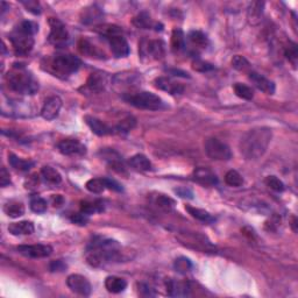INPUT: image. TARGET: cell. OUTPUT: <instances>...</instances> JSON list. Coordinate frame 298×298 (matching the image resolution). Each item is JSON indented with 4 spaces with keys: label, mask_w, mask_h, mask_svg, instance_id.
<instances>
[{
    "label": "cell",
    "mask_w": 298,
    "mask_h": 298,
    "mask_svg": "<svg viewBox=\"0 0 298 298\" xmlns=\"http://www.w3.org/2000/svg\"><path fill=\"white\" fill-rule=\"evenodd\" d=\"M205 153L211 160L214 161H229L232 157L231 148L225 142L219 139L210 138L204 144Z\"/></svg>",
    "instance_id": "8"
},
{
    "label": "cell",
    "mask_w": 298,
    "mask_h": 298,
    "mask_svg": "<svg viewBox=\"0 0 298 298\" xmlns=\"http://www.w3.org/2000/svg\"><path fill=\"white\" fill-rule=\"evenodd\" d=\"M129 105L136 108L149 109V111H159L164 107V102L159 96L148 91H140V92H127L123 96Z\"/></svg>",
    "instance_id": "6"
},
{
    "label": "cell",
    "mask_w": 298,
    "mask_h": 298,
    "mask_svg": "<svg viewBox=\"0 0 298 298\" xmlns=\"http://www.w3.org/2000/svg\"><path fill=\"white\" fill-rule=\"evenodd\" d=\"M39 184H40V177H39L38 174L30 175L29 177L25 181V188L29 190L36 189Z\"/></svg>",
    "instance_id": "48"
},
{
    "label": "cell",
    "mask_w": 298,
    "mask_h": 298,
    "mask_svg": "<svg viewBox=\"0 0 298 298\" xmlns=\"http://www.w3.org/2000/svg\"><path fill=\"white\" fill-rule=\"evenodd\" d=\"M284 56L287 57L289 62L293 64L294 68H296L297 60H298V48L297 44L293 41H289L288 44L284 48Z\"/></svg>",
    "instance_id": "39"
},
{
    "label": "cell",
    "mask_w": 298,
    "mask_h": 298,
    "mask_svg": "<svg viewBox=\"0 0 298 298\" xmlns=\"http://www.w3.org/2000/svg\"><path fill=\"white\" fill-rule=\"evenodd\" d=\"M249 80L255 85V87L267 95H274L275 93V84L264 76L257 74V72H249Z\"/></svg>",
    "instance_id": "19"
},
{
    "label": "cell",
    "mask_w": 298,
    "mask_h": 298,
    "mask_svg": "<svg viewBox=\"0 0 298 298\" xmlns=\"http://www.w3.org/2000/svg\"><path fill=\"white\" fill-rule=\"evenodd\" d=\"M127 282L118 276H108L105 279V288L112 294H120L126 289Z\"/></svg>",
    "instance_id": "26"
},
{
    "label": "cell",
    "mask_w": 298,
    "mask_h": 298,
    "mask_svg": "<svg viewBox=\"0 0 298 298\" xmlns=\"http://www.w3.org/2000/svg\"><path fill=\"white\" fill-rule=\"evenodd\" d=\"M136 126V119L133 115H127L123 120L114 126V133L115 134H127Z\"/></svg>",
    "instance_id": "30"
},
{
    "label": "cell",
    "mask_w": 298,
    "mask_h": 298,
    "mask_svg": "<svg viewBox=\"0 0 298 298\" xmlns=\"http://www.w3.org/2000/svg\"><path fill=\"white\" fill-rule=\"evenodd\" d=\"M273 139V130L268 127H254L241 136L240 153L246 160H258L266 154Z\"/></svg>",
    "instance_id": "1"
},
{
    "label": "cell",
    "mask_w": 298,
    "mask_h": 298,
    "mask_svg": "<svg viewBox=\"0 0 298 298\" xmlns=\"http://www.w3.org/2000/svg\"><path fill=\"white\" fill-rule=\"evenodd\" d=\"M155 205H156L161 211L169 213V212H172V210L175 209V200L171 199L168 196H166V194H159V196H156V198H155Z\"/></svg>",
    "instance_id": "35"
},
{
    "label": "cell",
    "mask_w": 298,
    "mask_h": 298,
    "mask_svg": "<svg viewBox=\"0 0 298 298\" xmlns=\"http://www.w3.org/2000/svg\"><path fill=\"white\" fill-rule=\"evenodd\" d=\"M130 168L136 171H148L151 169V162L144 154H136L128 160Z\"/></svg>",
    "instance_id": "25"
},
{
    "label": "cell",
    "mask_w": 298,
    "mask_h": 298,
    "mask_svg": "<svg viewBox=\"0 0 298 298\" xmlns=\"http://www.w3.org/2000/svg\"><path fill=\"white\" fill-rule=\"evenodd\" d=\"M82 65V61L77 56L71 54H60L53 57L50 62L51 71L55 76L66 78L77 71Z\"/></svg>",
    "instance_id": "7"
},
{
    "label": "cell",
    "mask_w": 298,
    "mask_h": 298,
    "mask_svg": "<svg viewBox=\"0 0 298 298\" xmlns=\"http://www.w3.org/2000/svg\"><path fill=\"white\" fill-rule=\"evenodd\" d=\"M108 84V76L105 72H93L89 76L86 81V90H89L92 93H100L106 89Z\"/></svg>",
    "instance_id": "15"
},
{
    "label": "cell",
    "mask_w": 298,
    "mask_h": 298,
    "mask_svg": "<svg viewBox=\"0 0 298 298\" xmlns=\"http://www.w3.org/2000/svg\"><path fill=\"white\" fill-rule=\"evenodd\" d=\"M138 288H139V295L142 297H154L155 295H156L155 294L154 289L147 283H139Z\"/></svg>",
    "instance_id": "47"
},
{
    "label": "cell",
    "mask_w": 298,
    "mask_h": 298,
    "mask_svg": "<svg viewBox=\"0 0 298 298\" xmlns=\"http://www.w3.org/2000/svg\"><path fill=\"white\" fill-rule=\"evenodd\" d=\"M189 40L194 47L197 48H206L209 44V39L208 36L204 34L200 30H192L189 33Z\"/></svg>",
    "instance_id": "36"
},
{
    "label": "cell",
    "mask_w": 298,
    "mask_h": 298,
    "mask_svg": "<svg viewBox=\"0 0 298 298\" xmlns=\"http://www.w3.org/2000/svg\"><path fill=\"white\" fill-rule=\"evenodd\" d=\"M103 13L100 11V8L96 5H91L89 7L83 8L81 14V21L85 25H89V23H93L96 21L102 19Z\"/></svg>",
    "instance_id": "23"
},
{
    "label": "cell",
    "mask_w": 298,
    "mask_h": 298,
    "mask_svg": "<svg viewBox=\"0 0 298 298\" xmlns=\"http://www.w3.org/2000/svg\"><path fill=\"white\" fill-rule=\"evenodd\" d=\"M21 4H22L23 6H25V8L28 12H30V13L38 15V14H41L42 12V7L40 5V2L36 1V0H21Z\"/></svg>",
    "instance_id": "45"
},
{
    "label": "cell",
    "mask_w": 298,
    "mask_h": 298,
    "mask_svg": "<svg viewBox=\"0 0 298 298\" xmlns=\"http://www.w3.org/2000/svg\"><path fill=\"white\" fill-rule=\"evenodd\" d=\"M57 149L61 154L71 156V155H84L86 153V148L84 145H82L78 140L75 139H65L62 140L59 145Z\"/></svg>",
    "instance_id": "16"
},
{
    "label": "cell",
    "mask_w": 298,
    "mask_h": 298,
    "mask_svg": "<svg viewBox=\"0 0 298 298\" xmlns=\"http://www.w3.org/2000/svg\"><path fill=\"white\" fill-rule=\"evenodd\" d=\"M154 85L156 89L166 91V92L170 93V95H182L184 92V86L181 83L172 81L169 77H157L154 81Z\"/></svg>",
    "instance_id": "17"
},
{
    "label": "cell",
    "mask_w": 298,
    "mask_h": 298,
    "mask_svg": "<svg viewBox=\"0 0 298 298\" xmlns=\"http://www.w3.org/2000/svg\"><path fill=\"white\" fill-rule=\"evenodd\" d=\"M8 162L15 170H19V171H28V170L34 166V162L29 160H23L18 157L17 155L10 154L8 155Z\"/></svg>",
    "instance_id": "32"
},
{
    "label": "cell",
    "mask_w": 298,
    "mask_h": 298,
    "mask_svg": "<svg viewBox=\"0 0 298 298\" xmlns=\"http://www.w3.org/2000/svg\"><path fill=\"white\" fill-rule=\"evenodd\" d=\"M8 184H11V177L10 172L6 170L5 167H1V171H0V185L2 188L7 187Z\"/></svg>",
    "instance_id": "51"
},
{
    "label": "cell",
    "mask_w": 298,
    "mask_h": 298,
    "mask_svg": "<svg viewBox=\"0 0 298 298\" xmlns=\"http://www.w3.org/2000/svg\"><path fill=\"white\" fill-rule=\"evenodd\" d=\"M49 269H50V272H54V273L55 272H57V273L64 272V270L66 269V264L64 263V261H62V260H55L50 262Z\"/></svg>",
    "instance_id": "50"
},
{
    "label": "cell",
    "mask_w": 298,
    "mask_h": 298,
    "mask_svg": "<svg viewBox=\"0 0 298 298\" xmlns=\"http://www.w3.org/2000/svg\"><path fill=\"white\" fill-rule=\"evenodd\" d=\"M84 120H85V123H86L87 126L90 127V129L98 136L115 134L114 127L108 126L107 124H105L104 121L98 119V118L91 117V115H86V117L84 118Z\"/></svg>",
    "instance_id": "18"
},
{
    "label": "cell",
    "mask_w": 298,
    "mask_h": 298,
    "mask_svg": "<svg viewBox=\"0 0 298 298\" xmlns=\"http://www.w3.org/2000/svg\"><path fill=\"white\" fill-rule=\"evenodd\" d=\"M234 92L239 98L245 99V100H252L254 98V91L252 87H249L248 85L242 84V83H235L233 86Z\"/></svg>",
    "instance_id": "37"
},
{
    "label": "cell",
    "mask_w": 298,
    "mask_h": 298,
    "mask_svg": "<svg viewBox=\"0 0 298 298\" xmlns=\"http://www.w3.org/2000/svg\"><path fill=\"white\" fill-rule=\"evenodd\" d=\"M171 48L175 53L182 51L185 48V35L183 30L175 28L171 34Z\"/></svg>",
    "instance_id": "34"
},
{
    "label": "cell",
    "mask_w": 298,
    "mask_h": 298,
    "mask_svg": "<svg viewBox=\"0 0 298 298\" xmlns=\"http://www.w3.org/2000/svg\"><path fill=\"white\" fill-rule=\"evenodd\" d=\"M85 188H86L87 191H90L91 193H102L103 191L106 189V183H105V178H92L89 179L85 184Z\"/></svg>",
    "instance_id": "38"
},
{
    "label": "cell",
    "mask_w": 298,
    "mask_h": 298,
    "mask_svg": "<svg viewBox=\"0 0 298 298\" xmlns=\"http://www.w3.org/2000/svg\"><path fill=\"white\" fill-rule=\"evenodd\" d=\"M66 285L72 293L81 295V296H89L92 291L90 282L84 276L78 275V274H72L66 278Z\"/></svg>",
    "instance_id": "11"
},
{
    "label": "cell",
    "mask_w": 298,
    "mask_h": 298,
    "mask_svg": "<svg viewBox=\"0 0 298 298\" xmlns=\"http://www.w3.org/2000/svg\"><path fill=\"white\" fill-rule=\"evenodd\" d=\"M18 252L21 255L30 258L48 257L53 253V247L49 245H21L18 247Z\"/></svg>",
    "instance_id": "12"
},
{
    "label": "cell",
    "mask_w": 298,
    "mask_h": 298,
    "mask_svg": "<svg viewBox=\"0 0 298 298\" xmlns=\"http://www.w3.org/2000/svg\"><path fill=\"white\" fill-rule=\"evenodd\" d=\"M41 175L42 177L44 178L45 182L50 184H60L62 182V176L56 169L53 168V167L49 166H44L43 168L41 169Z\"/></svg>",
    "instance_id": "33"
},
{
    "label": "cell",
    "mask_w": 298,
    "mask_h": 298,
    "mask_svg": "<svg viewBox=\"0 0 298 298\" xmlns=\"http://www.w3.org/2000/svg\"><path fill=\"white\" fill-rule=\"evenodd\" d=\"M61 107H62V99L59 96H53L44 102L41 109L42 118L45 120H54L59 117Z\"/></svg>",
    "instance_id": "14"
},
{
    "label": "cell",
    "mask_w": 298,
    "mask_h": 298,
    "mask_svg": "<svg viewBox=\"0 0 298 298\" xmlns=\"http://www.w3.org/2000/svg\"><path fill=\"white\" fill-rule=\"evenodd\" d=\"M39 26L32 21H22L10 35L12 47L15 55L25 56L32 51L34 47V38L33 35L38 32Z\"/></svg>",
    "instance_id": "4"
},
{
    "label": "cell",
    "mask_w": 298,
    "mask_h": 298,
    "mask_svg": "<svg viewBox=\"0 0 298 298\" xmlns=\"http://www.w3.org/2000/svg\"><path fill=\"white\" fill-rule=\"evenodd\" d=\"M81 211L87 215L102 212L104 211V203L102 200H93V202L83 200V202H81Z\"/></svg>",
    "instance_id": "31"
},
{
    "label": "cell",
    "mask_w": 298,
    "mask_h": 298,
    "mask_svg": "<svg viewBox=\"0 0 298 298\" xmlns=\"http://www.w3.org/2000/svg\"><path fill=\"white\" fill-rule=\"evenodd\" d=\"M192 69L196 70L198 72H206V71H211V70L214 69V66L211 64V63L205 62V61L202 60H196L192 62Z\"/></svg>",
    "instance_id": "46"
},
{
    "label": "cell",
    "mask_w": 298,
    "mask_h": 298,
    "mask_svg": "<svg viewBox=\"0 0 298 298\" xmlns=\"http://www.w3.org/2000/svg\"><path fill=\"white\" fill-rule=\"evenodd\" d=\"M8 232L13 235H29V234L34 233V225L28 220L13 223L8 226Z\"/></svg>",
    "instance_id": "24"
},
{
    "label": "cell",
    "mask_w": 298,
    "mask_h": 298,
    "mask_svg": "<svg viewBox=\"0 0 298 298\" xmlns=\"http://www.w3.org/2000/svg\"><path fill=\"white\" fill-rule=\"evenodd\" d=\"M174 267L176 272L179 274H187L192 269V262L190 261V258L185 256H179L175 260Z\"/></svg>",
    "instance_id": "42"
},
{
    "label": "cell",
    "mask_w": 298,
    "mask_h": 298,
    "mask_svg": "<svg viewBox=\"0 0 298 298\" xmlns=\"http://www.w3.org/2000/svg\"><path fill=\"white\" fill-rule=\"evenodd\" d=\"M193 179L204 187H213L218 184V178L214 172L208 168H202V167L194 170Z\"/></svg>",
    "instance_id": "20"
},
{
    "label": "cell",
    "mask_w": 298,
    "mask_h": 298,
    "mask_svg": "<svg viewBox=\"0 0 298 298\" xmlns=\"http://www.w3.org/2000/svg\"><path fill=\"white\" fill-rule=\"evenodd\" d=\"M133 23L138 27V28L141 29H151L155 28L157 30L156 27H159L161 25L159 23H155L153 20H151L150 15L148 13H146V12H141V13L136 15V17L133 19Z\"/></svg>",
    "instance_id": "28"
},
{
    "label": "cell",
    "mask_w": 298,
    "mask_h": 298,
    "mask_svg": "<svg viewBox=\"0 0 298 298\" xmlns=\"http://www.w3.org/2000/svg\"><path fill=\"white\" fill-rule=\"evenodd\" d=\"M121 256V247L118 241L112 239L98 238L87 246L85 252L86 262L91 267H104L106 264L119 261Z\"/></svg>",
    "instance_id": "2"
},
{
    "label": "cell",
    "mask_w": 298,
    "mask_h": 298,
    "mask_svg": "<svg viewBox=\"0 0 298 298\" xmlns=\"http://www.w3.org/2000/svg\"><path fill=\"white\" fill-rule=\"evenodd\" d=\"M50 33L48 40L53 45L57 48H63L69 43L70 35L68 29L65 28L64 23L60 21L56 18H50L49 19Z\"/></svg>",
    "instance_id": "9"
},
{
    "label": "cell",
    "mask_w": 298,
    "mask_h": 298,
    "mask_svg": "<svg viewBox=\"0 0 298 298\" xmlns=\"http://www.w3.org/2000/svg\"><path fill=\"white\" fill-rule=\"evenodd\" d=\"M185 210L189 212V214L191 215V217L197 219V220L202 221V223H204V224H212L215 220V218L213 217V215H212L211 213H209V212L205 211V210L192 208V206H189V205L185 206Z\"/></svg>",
    "instance_id": "27"
},
{
    "label": "cell",
    "mask_w": 298,
    "mask_h": 298,
    "mask_svg": "<svg viewBox=\"0 0 298 298\" xmlns=\"http://www.w3.org/2000/svg\"><path fill=\"white\" fill-rule=\"evenodd\" d=\"M263 8V1H253L249 4L247 8V20L252 26H256L262 21Z\"/></svg>",
    "instance_id": "21"
},
{
    "label": "cell",
    "mask_w": 298,
    "mask_h": 298,
    "mask_svg": "<svg viewBox=\"0 0 298 298\" xmlns=\"http://www.w3.org/2000/svg\"><path fill=\"white\" fill-rule=\"evenodd\" d=\"M4 212L10 218H19L25 213V206L21 202L10 200L4 205Z\"/></svg>",
    "instance_id": "29"
},
{
    "label": "cell",
    "mask_w": 298,
    "mask_h": 298,
    "mask_svg": "<svg viewBox=\"0 0 298 298\" xmlns=\"http://www.w3.org/2000/svg\"><path fill=\"white\" fill-rule=\"evenodd\" d=\"M70 220H71L74 224H77V225H81V226H84V225H86L87 221H89V215L83 213V212L81 211V213L72 214L71 217H70Z\"/></svg>",
    "instance_id": "49"
},
{
    "label": "cell",
    "mask_w": 298,
    "mask_h": 298,
    "mask_svg": "<svg viewBox=\"0 0 298 298\" xmlns=\"http://www.w3.org/2000/svg\"><path fill=\"white\" fill-rule=\"evenodd\" d=\"M98 32L108 41L112 53L115 57H127L129 55V45L123 34V29L115 25H104L98 27Z\"/></svg>",
    "instance_id": "5"
},
{
    "label": "cell",
    "mask_w": 298,
    "mask_h": 298,
    "mask_svg": "<svg viewBox=\"0 0 298 298\" xmlns=\"http://www.w3.org/2000/svg\"><path fill=\"white\" fill-rule=\"evenodd\" d=\"M6 83L19 95H34L39 90V82L23 65L15 64L6 75Z\"/></svg>",
    "instance_id": "3"
},
{
    "label": "cell",
    "mask_w": 298,
    "mask_h": 298,
    "mask_svg": "<svg viewBox=\"0 0 298 298\" xmlns=\"http://www.w3.org/2000/svg\"><path fill=\"white\" fill-rule=\"evenodd\" d=\"M166 289L170 297H188L190 296L191 285L188 281L169 278L166 282Z\"/></svg>",
    "instance_id": "13"
},
{
    "label": "cell",
    "mask_w": 298,
    "mask_h": 298,
    "mask_svg": "<svg viewBox=\"0 0 298 298\" xmlns=\"http://www.w3.org/2000/svg\"><path fill=\"white\" fill-rule=\"evenodd\" d=\"M140 54L153 60H161L166 54V44L162 40H144L140 43Z\"/></svg>",
    "instance_id": "10"
},
{
    "label": "cell",
    "mask_w": 298,
    "mask_h": 298,
    "mask_svg": "<svg viewBox=\"0 0 298 298\" xmlns=\"http://www.w3.org/2000/svg\"><path fill=\"white\" fill-rule=\"evenodd\" d=\"M232 66L234 69L239 70V71H247V70L251 68V63H249L244 56L236 55L232 60Z\"/></svg>",
    "instance_id": "44"
},
{
    "label": "cell",
    "mask_w": 298,
    "mask_h": 298,
    "mask_svg": "<svg viewBox=\"0 0 298 298\" xmlns=\"http://www.w3.org/2000/svg\"><path fill=\"white\" fill-rule=\"evenodd\" d=\"M225 183L230 185V187L239 188L244 184V178L236 170H230L225 175Z\"/></svg>",
    "instance_id": "41"
},
{
    "label": "cell",
    "mask_w": 298,
    "mask_h": 298,
    "mask_svg": "<svg viewBox=\"0 0 298 298\" xmlns=\"http://www.w3.org/2000/svg\"><path fill=\"white\" fill-rule=\"evenodd\" d=\"M264 183L267 184V187L270 188V189L274 191H276V192H282V191H284L285 189L283 182L276 177V176H268V177H266Z\"/></svg>",
    "instance_id": "43"
},
{
    "label": "cell",
    "mask_w": 298,
    "mask_h": 298,
    "mask_svg": "<svg viewBox=\"0 0 298 298\" xmlns=\"http://www.w3.org/2000/svg\"><path fill=\"white\" fill-rule=\"evenodd\" d=\"M78 50L83 55H86L87 57H95V59H104L105 57V54L86 39H82L78 42Z\"/></svg>",
    "instance_id": "22"
},
{
    "label": "cell",
    "mask_w": 298,
    "mask_h": 298,
    "mask_svg": "<svg viewBox=\"0 0 298 298\" xmlns=\"http://www.w3.org/2000/svg\"><path fill=\"white\" fill-rule=\"evenodd\" d=\"M175 192L178 194L179 197L182 198H188V199H192L193 198V192L188 188H178V189L175 190Z\"/></svg>",
    "instance_id": "53"
},
{
    "label": "cell",
    "mask_w": 298,
    "mask_h": 298,
    "mask_svg": "<svg viewBox=\"0 0 298 298\" xmlns=\"http://www.w3.org/2000/svg\"><path fill=\"white\" fill-rule=\"evenodd\" d=\"M30 210L35 213H43V212L47 211V206L48 204L45 200L42 198V197L38 196V194H33L30 197Z\"/></svg>",
    "instance_id": "40"
},
{
    "label": "cell",
    "mask_w": 298,
    "mask_h": 298,
    "mask_svg": "<svg viewBox=\"0 0 298 298\" xmlns=\"http://www.w3.org/2000/svg\"><path fill=\"white\" fill-rule=\"evenodd\" d=\"M105 183H106V189L118 191V192L123 191V187H121V185L118 183L117 181H114V179L105 178Z\"/></svg>",
    "instance_id": "52"
}]
</instances>
